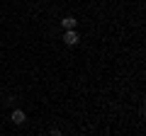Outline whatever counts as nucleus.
Instances as JSON below:
<instances>
[{
    "instance_id": "nucleus-1",
    "label": "nucleus",
    "mask_w": 146,
    "mask_h": 136,
    "mask_svg": "<svg viewBox=\"0 0 146 136\" xmlns=\"http://www.w3.org/2000/svg\"><path fill=\"white\" fill-rule=\"evenodd\" d=\"M63 42H66L68 46H76V44L80 42V37H78V32H76V29H66V34H63Z\"/></svg>"
},
{
    "instance_id": "nucleus-2",
    "label": "nucleus",
    "mask_w": 146,
    "mask_h": 136,
    "mask_svg": "<svg viewBox=\"0 0 146 136\" xmlns=\"http://www.w3.org/2000/svg\"><path fill=\"white\" fill-rule=\"evenodd\" d=\"M76 24H78V20H76L73 15H68V17H63V20H61V27H63V29H76Z\"/></svg>"
},
{
    "instance_id": "nucleus-3",
    "label": "nucleus",
    "mask_w": 146,
    "mask_h": 136,
    "mask_svg": "<svg viewBox=\"0 0 146 136\" xmlns=\"http://www.w3.org/2000/svg\"><path fill=\"white\" fill-rule=\"evenodd\" d=\"M12 121H15V124H25L27 121V114L22 110H12Z\"/></svg>"
}]
</instances>
